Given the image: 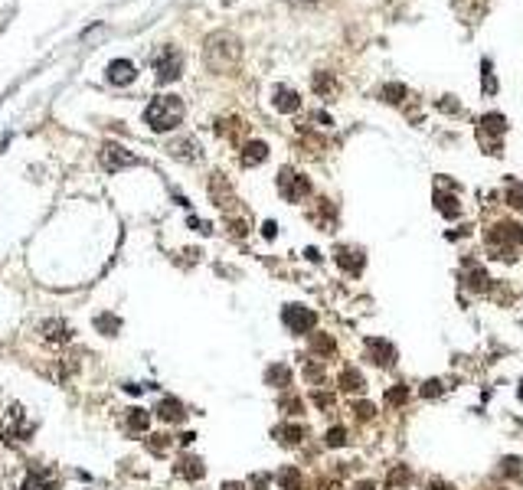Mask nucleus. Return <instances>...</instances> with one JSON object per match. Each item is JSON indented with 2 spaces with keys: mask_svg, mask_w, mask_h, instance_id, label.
Returning <instances> with one entry per match:
<instances>
[{
  "mask_svg": "<svg viewBox=\"0 0 523 490\" xmlns=\"http://www.w3.org/2000/svg\"><path fill=\"white\" fill-rule=\"evenodd\" d=\"M239 40L235 36H229V33H216V36H210L206 40V65L213 69V72H229V69H235V63H239Z\"/></svg>",
  "mask_w": 523,
  "mask_h": 490,
  "instance_id": "1",
  "label": "nucleus"
},
{
  "mask_svg": "<svg viewBox=\"0 0 523 490\" xmlns=\"http://www.w3.org/2000/svg\"><path fill=\"white\" fill-rule=\"evenodd\" d=\"M144 121H148L154 131H173L183 121V102L177 95H160L154 98L144 111Z\"/></svg>",
  "mask_w": 523,
  "mask_h": 490,
  "instance_id": "2",
  "label": "nucleus"
},
{
  "mask_svg": "<svg viewBox=\"0 0 523 490\" xmlns=\"http://www.w3.org/2000/svg\"><path fill=\"white\" fill-rule=\"evenodd\" d=\"M0 432H3V438H7L10 445H17V441H30V435L36 432V422L26 416V409H23V405H10V409H7V416H3Z\"/></svg>",
  "mask_w": 523,
  "mask_h": 490,
  "instance_id": "3",
  "label": "nucleus"
},
{
  "mask_svg": "<svg viewBox=\"0 0 523 490\" xmlns=\"http://www.w3.org/2000/svg\"><path fill=\"white\" fill-rule=\"evenodd\" d=\"M504 131H507V121H504V115H484L478 125V141L484 144V150L487 154H497V148H501V138Z\"/></svg>",
  "mask_w": 523,
  "mask_h": 490,
  "instance_id": "4",
  "label": "nucleus"
},
{
  "mask_svg": "<svg viewBox=\"0 0 523 490\" xmlns=\"http://www.w3.org/2000/svg\"><path fill=\"white\" fill-rule=\"evenodd\" d=\"M183 69V56L173 49V46H164L154 56V72H157V82H173Z\"/></svg>",
  "mask_w": 523,
  "mask_h": 490,
  "instance_id": "5",
  "label": "nucleus"
},
{
  "mask_svg": "<svg viewBox=\"0 0 523 490\" xmlns=\"http://www.w3.org/2000/svg\"><path fill=\"white\" fill-rule=\"evenodd\" d=\"M523 242V232H520V226H513V223H501V226H494L491 229V245L501 252L497 258H513L510 255V245H520Z\"/></svg>",
  "mask_w": 523,
  "mask_h": 490,
  "instance_id": "6",
  "label": "nucleus"
},
{
  "mask_svg": "<svg viewBox=\"0 0 523 490\" xmlns=\"http://www.w3.org/2000/svg\"><path fill=\"white\" fill-rule=\"evenodd\" d=\"M281 320H285V327L291 333H308L314 324H318V314L308 308H301V304H288V308L281 310Z\"/></svg>",
  "mask_w": 523,
  "mask_h": 490,
  "instance_id": "7",
  "label": "nucleus"
},
{
  "mask_svg": "<svg viewBox=\"0 0 523 490\" xmlns=\"http://www.w3.org/2000/svg\"><path fill=\"white\" fill-rule=\"evenodd\" d=\"M278 190H281L285 200L298 203L311 193V183H308V177H301V173H295V171H281V177H278Z\"/></svg>",
  "mask_w": 523,
  "mask_h": 490,
  "instance_id": "8",
  "label": "nucleus"
},
{
  "mask_svg": "<svg viewBox=\"0 0 523 490\" xmlns=\"http://www.w3.org/2000/svg\"><path fill=\"white\" fill-rule=\"evenodd\" d=\"M40 337H43V343H49V347H63V343L72 340V327H69L63 317L43 320V324H40Z\"/></svg>",
  "mask_w": 523,
  "mask_h": 490,
  "instance_id": "9",
  "label": "nucleus"
},
{
  "mask_svg": "<svg viewBox=\"0 0 523 490\" xmlns=\"http://www.w3.org/2000/svg\"><path fill=\"white\" fill-rule=\"evenodd\" d=\"M131 164H134V154L125 150L121 144H105V148H102V167H105L108 173H118L121 167H131Z\"/></svg>",
  "mask_w": 523,
  "mask_h": 490,
  "instance_id": "10",
  "label": "nucleus"
},
{
  "mask_svg": "<svg viewBox=\"0 0 523 490\" xmlns=\"http://www.w3.org/2000/svg\"><path fill=\"white\" fill-rule=\"evenodd\" d=\"M59 487V480L49 468H33L26 477L20 480V490H56Z\"/></svg>",
  "mask_w": 523,
  "mask_h": 490,
  "instance_id": "11",
  "label": "nucleus"
},
{
  "mask_svg": "<svg viewBox=\"0 0 523 490\" xmlns=\"http://www.w3.org/2000/svg\"><path fill=\"white\" fill-rule=\"evenodd\" d=\"M134 75H138V69H134V63H128V59L108 63V82H111V86H128Z\"/></svg>",
  "mask_w": 523,
  "mask_h": 490,
  "instance_id": "12",
  "label": "nucleus"
},
{
  "mask_svg": "<svg viewBox=\"0 0 523 490\" xmlns=\"http://www.w3.org/2000/svg\"><path fill=\"white\" fill-rule=\"evenodd\" d=\"M337 262H341V268H347L350 275H360V271H364V252H360V248H337Z\"/></svg>",
  "mask_w": 523,
  "mask_h": 490,
  "instance_id": "13",
  "label": "nucleus"
},
{
  "mask_svg": "<svg viewBox=\"0 0 523 490\" xmlns=\"http://www.w3.org/2000/svg\"><path fill=\"white\" fill-rule=\"evenodd\" d=\"M366 350L373 353V360L380 363V366H389V363L396 360V347L389 340H366Z\"/></svg>",
  "mask_w": 523,
  "mask_h": 490,
  "instance_id": "14",
  "label": "nucleus"
},
{
  "mask_svg": "<svg viewBox=\"0 0 523 490\" xmlns=\"http://www.w3.org/2000/svg\"><path fill=\"white\" fill-rule=\"evenodd\" d=\"M265 157H268V148L262 141H249L246 148H242V167H256V164H262Z\"/></svg>",
  "mask_w": 523,
  "mask_h": 490,
  "instance_id": "15",
  "label": "nucleus"
},
{
  "mask_svg": "<svg viewBox=\"0 0 523 490\" xmlns=\"http://www.w3.org/2000/svg\"><path fill=\"white\" fill-rule=\"evenodd\" d=\"M301 105V98H298V92H291V88H285V86H278L275 88V108L278 111H295V108Z\"/></svg>",
  "mask_w": 523,
  "mask_h": 490,
  "instance_id": "16",
  "label": "nucleus"
},
{
  "mask_svg": "<svg viewBox=\"0 0 523 490\" xmlns=\"http://www.w3.org/2000/svg\"><path fill=\"white\" fill-rule=\"evenodd\" d=\"M157 416L164 418V422H180V418H183V405L177 402V399H160Z\"/></svg>",
  "mask_w": 523,
  "mask_h": 490,
  "instance_id": "17",
  "label": "nucleus"
},
{
  "mask_svg": "<svg viewBox=\"0 0 523 490\" xmlns=\"http://www.w3.org/2000/svg\"><path fill=\"white\" fill-rule=\"evenodd\" d=\"M177 474L190 480H200L203 477V464H200V458H180L177 461Z\"/></svg>",
  "mask_w": 523,
  "mask_h": 490,
  "instance_id": "18",
  "label": "nucleus"
},
{
  "mask_svg": "<svg viewBox=\"0 0 523 490\" xmlns=\"http://www.w3.org/2000/svg\"><path fill=\"white\" fill-rule=\"evenodd\" d=\"M265 383L268 386H288L291 383V370H288V366H281V363L268 366V370H265Z\"/></svg>",
  "mask_w": 523,
  "mask_h": 490,
  "instance_id": "19",
  "label": "nucleus"
},
{
  "mask_svg": "<svg viewBox=\"0 0 523 490\" xmlns=\"http://www.w3.org/2000/svg\"><path fill=\"white\" fill-rule=\"evenodd\" d=\"M341 386H343V393H364L366 383H364V376L350 366V370H343V373H341Z\"/></svg>",
  "mask_w": 523,
  "mask_h": 490,
  "instance_id": "20",
  "label": "nucleus"
},
{
  "mask_svg": "<svg viewBox=\"0 0 523 490\" xmlns=\"http://www.w3.org/2000/svg\"><path fill=\"white\" fill-rule=\"evenodd\" d=\"M275 438H281L285 445H298L301 438H304V432H301L298 425H278L275 428Z\"/></svg>",
  "mask_w": 523,
  "mask_h": 490,
  "instance_id": "21",
  "label": "nucleus"
},
{
  "mask_svg": "<svg viewBox=\"0 0 523 490\" xmlns=\"http://www.w3.org/2000/svg\"><path fill=\"white\" fill-rule=\"evenodd\" d=\"M171 150L177 154V157H187V160H196V157H200V148H196V141H177Z\"/></svg>",
  "mask_w": 523,
  "mask_h": 490,
  "instance_id": "22",
  "label": "nucleus"
},
{
  "mask_svg": "<svg viewBox=\"0 0 523 490\" xmlns=\"http://www.w3.org/2000/svg\"><path fill=\"white\" fill-rule=\"evenodd\" d=\"M150 422V416L144 412V409H131V416H128V428L131 432H144Z\"/></svg>",
  "mask_w": 523,
  "mask_h": 490,
  "instance_id": "23",
  "label": "nucleus"
},
{
  "mask_svg": "<svg viewBox=\"0 0 523 490\" xmlns=\"http://www.w3.org/2000/svg\"><path fill=\"white\" fill-rule=\"evenodd\" d=\"M278 480H281V487H285V490H298L301 487V474L295 468H285L281 474H278Z\"/></svg>",
  "mask_w": 523,
  "mask_h": 490,
  "instance_id": "24",
  "label": "nucleus"
},
{
  "mask_svg": "<svg viewBox=\"0 0 523 490\" xmlns=\"http://www.w3.org/2000/svg\"><path fill=\"white\" fill-rule=\"evenodd\" d=\"M409 399V393H406V386H393L389 393H386V405H403Z\"/></svg>",
  "mask_w": 523,
  "mask_h": 490,
  "instance_id": "25",
  "label": "nucleus"
},
{
  "mask_svg": "<svg viewBox=\"0 0 523 490\" xmlns=\"http://www.w3.org/2000/svg\"><path fill=\"white\" fill-rule=\"evenodd\" d=\"M438 210H442V213L445 216H458V203H455V196H438Z\"/></svg>",
  "mask_w": 523,
  "mask_h": 490,
  "instance_id": "26",
  "label": "nucleus"
},
{
  "mask_svg": "<svg viewBox=\"0 0 523 490\" xmlns=\"http://www.w3.org/2000/svg\"><path fill=\"white\" fill-rule=\"evenodd\" d=\"M471 288L487 291V275H484V268H474V271H471Z\"/></svg>",
  "mask_w": 523,
  "mask_h": 490,
  "instance_id": "27",
  "label": "nucleus"
},
{
  "mask_svg": "<svg viewBox=\"0 0 523 490\" xmlns=\"http://www.w3.org/2000/svg\"><path fill=\"white\" fill-rule=\"evenodd\" d=\"M343 441H347V432H343L341 425H337V428H331V432H327V445H331V448H341Z\"/></svg>",
  "mask_w": 523,
  "mask_h": 490,
  "instance_id": "28",
  "label": "nucleus"
},
{
  "mask_svg": "<svg viewBox=\"0 0 523 490\" xmlns=\"http://www.w3.org/2000/svg\"><path fill=\"white\" fill-rule=\"evenodd\" d=\"M314 350H318V353H334V340L327 337V333H320V337H314Z\"/></svg>",
  "mask_w": 523,
  "mask_h": 490,
  "instance_id": "29",
  "label": "nucleus"
},
{
  "mask_svg": "<svg viewBox=\"0 0 523 490\" xmlns=\"http://www.w3.org/2000/svg\"><path fill=\"white\" fill-rule=\"evenodd\" d=\"M95 324H98V331H118V317H111V314H102Z\"/></svg>",
  "mask_w": 523,
  "mask_h": 490,
  "instance_id": "30",
  "label": "nucleus"
},
{
  "mask_svg": "<svg viewBox=\"0 0 523 490\" xmlns=\"http://www.w3.org/2000/svg\"><path fill=\"white\" fill-rule=\"evenodd\" d=\"M510 206L523 210V183H513L510 187Z\"/></svg>",
  "mask_w": 523,
  "mask_h": 490,
  "instance_id": "31",
  "label": "nucleus"
},
{
  "mask_svg": "<svg viewBox=\"0 0 523 490\" xmlns=\"http://www.w3.org/2000/svg\"><path fill=\"white\" fill-rule=\"evenodd\" d=\"M422 395H428V399H435V395H442V383H438V379H428V383L422 386Z\"/></svg>",
  "mask_w": 523,
  "mask_h": 490,
  "instance_id": "32",
  "label": "nucleus"
},
{
  "mask_svg": "<svg viewBox=\"0 0 523 490\" xmlns=\"http://www.w3.org/2000/svg\"><path fill=\"white\" fill-rule=\"evenodd\" d=\"M497 88V82H494V72H491V63L484 59V92H494Z\"/></svg>",
  "mask_w": 523,
  "mask_h": 490,
  "instance_id": "33",
  "label": "nucleus"
},
{
  "mask_svg": "<svg viewBox=\"0 0 523 490\" xmlns=\"http://www.w3.org/2000/svg\"><path fill=\"white\" fill-rule=\"evenodd\" d=\"M406 480H409V471L406 468H396L393 474H389V484H393V487H396V484H406Z\"/></svg>",
  "mask_w": 523,
  "mask_h": 490,
  "instance_id": "34",
  "label": "nucleus"
},
{
  "mask_svg": "<svg viewBox=\"0 0 523 490\" xmlns=\"http://www.w3.org/2000/svg\"><path fill=\"white\" fill-rule=\"evenodd\" d=\"M304 373H308V379H311V383H318V379H324V370H320L318 363H308V370H304Z\"/></svg>",
  "mask_w": 523,
  "mask_h": 490,
  "instance_id": "35",
  "label": "nucleus"
},
{
  "mask_svg": "<svg viewBox=\"0 0 523 490\" xmlns=\"http://www.w3.org/2000/svg\"><path fill=\"white\" fill-rule=\"evenodd\" d=\"M281 409H285V412H291V416H298V412H301V399H285V402H281Z\"/></svg>",
  "mask_w": 523,
  "mask_h": 490,
  "instance_id": "36",
  "label": "nucleus"
},
{
  "mask_svg": "<svg viewBox=\"0 0 523 490\" xmlns=\"http://www.w3.org/2000/svg\"><path fill=\"white\" fill-rule=\"evenodd\" d=\"M331 402L334 399L327 393H314V405H318V409H331Z\"/></svg>",
  "mask_w": 523,
  "mask_h": 490,
  "instance_id": "37",
  "label": "nucleus"
},
{
  "mask_svg": "<svg viewBox=\"0 0 523 490\" xmlns=\"http://www.w3.org/2000/svg\"><path fill=\"white\" fill-rule=\"evenodd\" d=\"M262 235H265V239H275V235H278V226H275V223H265V226H262Z\"/></svg>",
  "mask_w": 523,
  "mask_h": 490,
  "instance_id": "38",
  "label": "nucleus"
},
{
  "mask_svg": "<svg viewBox=\"0 0 523 490\" xmlns=\"http://www.w3.org/2000/svg\"><path fill=\"white\" fill-rule=\"evenodd\" d=\"M357 412H360V418H370V416H373V405H370V402H360V405H357Z\"/></svg>",
  "mask_w": 523,
  "mask_h": 490,
  "instance_id": "39",
  "label": "nucleus"
},
{
  "mask_svg": "<svg viewBox=\"0 0 523 490\" xmlns=\"http://www.w3.org/2000/svg\"><path fill=\"white\" fill-rule=\"evenodd\" d=\"M314 121H318L320 128H331V118H327V115H320V111H318V115H314Z\"/></svg>",
  "mask_w": 523,
  "mask_h": 490,
  "instance_id": "40",
  "label": "nucleus"
},
{
  "mask_svg": "<svg viewBox=\"0 0 523 490\" xmlns=\"http://www.w3.org/2000/svg\"><path fill=\"white\" fill-rule=\"evenodd\" d=\"M265 474H256V477H252V484H256V487H265Z\"/></svg>",
  "mask_w": 523,
  "mask_h": 490,
  "instance_id": "41",
  "label": "nucleus"
},
{
  "mask_svg": "<svg viewBox=\"0 0 523 490\" xmlns=\"http://www.w3.org/2000/svg\"><path fill=\"white\" fill-rule=\"evenodd\" d=\"M428 490H448V487H445L442 480H432V484H428Z\"/></svg>",
  "mask_w": 523,
  "mask_h": 490,
  "instance_id": "42",
  "label": "nucleus"
},
{
  "mask_svg": "<svg viewBox=\"0 0 523 490\" xmlns=\"http://www.w3.org/2000/svg\"><path fill=\"white\" fill-rule=\"evenodd\" d=\"M353 490H373V484H366V480H360V484H357V487Z\"/></svg>",
  "mask_w": 523,
  "mask_h": 490,
  "instance_id": "43",
  "label": "nucleus"
},
{
  "mask_svg": "<svg viewBox=\"0 0 523 490\" xmlns=\"http://www.w3.org/2000/svg\"><path fill=\"white\" fill-rule=\"evenodd\" d=\"M223 490H242V487H239V484H226Z\"/></svg>",
  "mask_w": 523,
  "mask_h": 490,
  "instance_id": "44",
  "label": "nucleus"
},
{
  "mask_svg": "<svg viewBox=\"0 0 523 490\" xmlns=\"http://www.w3.org/2000/svg\"><path fill=\"white\" fill-rule=\"evenodd\" d=\"M291 3H318V0H291Z\"/></svg>",
  "mask_w": 523,
  "mask_h": 490,
  "instance_id": "45",
  "label": "nucleus"
},
{
  "mask_svg": "<svg viewBox=\"0 0 523 490\" xmlns=\"http://www.w3.org/2000/svg\"><path fill=\"white\" fill-rule=\"evenodd\" d=\"M520 399H523V383H520Z\"/></svg>",
  "mask_w": 523,
  "mask_h": 490,
  "instance_id": "46",
  "label": "nucleus"
}]
</instances>
